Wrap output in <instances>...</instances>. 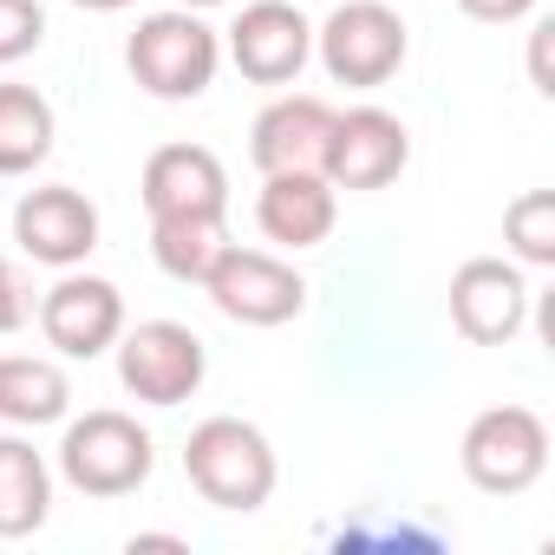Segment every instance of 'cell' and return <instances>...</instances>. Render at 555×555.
I'll return each mask as SVG.
<instances>
[{"label":"cell","mask_w":555,"mask_h":555,"mask_svg":"<svg viewBox=\"0 0 555 555\" xmlns=\"http://www.w3.org/2000/svg\"><path fill=\"white\" fill-rule=\"evenodd\" d=\"M183 477L203 503H216L229 516H248L274 496V444L248 418H229V412L203 418L183 444Z\"/></svg>","instance_id":"1"},{"label":"cell","mask_w":555,"mask_h":555,"mask_svg":"<svg viewBox=\"0 0 555 555\" xmlns=\"http://www.w3.org/2000/svg\"><path fill=\"white\" fill-rule=\"evenodd\" d=\"M125 66L131 79L151 92V99H203L216 86V66H222V40L216 27H203V14L190 8H164V14H144L138 34L125 40Z\"/></svg>","instance_id":"2"},{"label":"cell","mask_w":555,"mask_h":555,"mask_svg":"<svg viewBox=\"0 0 555 555\" xmlns=\"http://www.w3.org/2000/svg\"><path fill=\"white\" fill-rule=\"evenodd\" d=\"M157 444L131 412H86L60 438V477L79 496H131L151 483Z\"/></svg>","instance_id":"3"},{"label":"cell","mask_w":555,"mask_h":555,"mask_svg":"<svg viewBox=\"0 0 555 555\" xmlns=\"http://www.w3.org/2000/svg\"><path fill=\"white\" fill-rule=\"evenodd\" d=\"M222 321L235 327H288L301 308H308V282H301V268H288L282 255H268V248H242L229 242L209 274L196 282Z\"/></svg>","instance_id":"4"},{"label":"cell","mask_w":555,"mask_h":555,"mask_svg":"<svg viewBox=\"0 0 555 555\" xmlns=\"http://www.w3.org/2000/svg\"><path fill=\"white\" fill-rule=\"evenodd\" d=\"M405 21L386 8V0H340V8L314 27V53L327 66L334 86L373 92L405 66Z\"/></svg>","instance_id":"5"},{"label":"cell","mask_w":555,"mask_h":555,"mask_svg":"<svg viewBox=\"0 0 555 555\" xmlns=\"http://www.w3.org/2000/svg\"><path fill=\"white\" fill-rule=\"evenodd\" d=\"M457 464L483 496H522L548 470V425L529 405H490L464 425Z\"/></svg>","instance_id":"6"},{"label":"cell","mask_w":555,"mask_h":555,"mask_svg":"<svg viewBox=\"0 0 555 555\" xmlns=\"http://www.w3.org/2000/svg\"><path fill=\"white\" fill-rule=\"evenodd\" d=\"M209 373V347L183 321H138L118 334V379L138 405H183Z\"/></svg>","instance_id":"7"},{"label":"cell","mask_w":555,"mask_h":555,"mask_svg":"<svg viewBox=\"0 0 555 555\" xmlns=\"http://www.w3.org/2000/svg\"><path fill=\"white\" fill-rule=\"evenodd\" d=\"M222 53L235 60V73L248 86H295L301 66L314 60V27L295 0H248L222 40Z\"/></svg>","instance_id":"8"},{"label":"cell","mask_w":555,"mask_h":555,"mask_svg":"<svg viewBox=\"0 0 555 555\" xmlns=\"http://www.w3.org/2000/svg\"><path fill=\"white\" fill-rule=\"evenodd\" d=\"M40 334H47V347L60 360H99L125 334V295L105 282V274L66 268L60 282L40 295Z\"/></svg>","instance_id":"9"},{"label":"cell","mask_w":555,"mask_h":555,"mask_svg":"<svg viewBox=\"0 0 555 555\" xmlns=\"http://www.w3.org/2000/svg\"><path fill=\"white\" fill-rule=\"evenodd\" d=\"M405 164H412V131H405L386 105L334 112L327 157H321V177H327L334 190H386Z\"/></svg>","instance_id":"10"},{"label":"cell","mask_w":555,"mask_h":555,"mask_svg":"<svg viewBox=\"0 0 555 555\" xmlns=\"http://www.w3.org/2000/svg\"><path fill=\"white\" fill-rule=\"evenodd\" d=\"M529 321V282L503 255H470L451 274V327L470 347H509Z\"/></svg>","instance_id":"11"},{"label":"cell","mask_w":555,"mask_h":555,"mask_svg":"<svg viewBox=\"0 0 555 555\" xmlns=\"http://www.w3.org/2000/svg\"><path fill=\"white\" fill-rule=\"evenodd\" d=\"M14 242L47 268H79L99 248V203L73 183H40L14 203Z\"/></svg>","instance_id":"12"},{"label":"cell","mask_w":555,"mask_h":555,"mask_svg":"<svg viewBox=\"0 0 555 555\" xmlns=\"http://www.w3.org/2000/svg\"><path fill=\"white\" fill-rule=\"evenodd\" d=\"M327 131H334V105L314 92H282L268 99L248 125V157L255 170H321L327 157Z\"/></svg>","instance_id":"13"},{"label":"cell","mask_w":555,"mask_h":555,"mask_svg":"<svg viewBox=\"0 0 555 555\" xmlns=\"http://www.w3.org/2000/svg\"><path fill=\"white\" fill-rule=\"evenodd\" d=\"M151 216H229V170L209 144H164L144 157Z\"/></svg>","instance_id":"14"},{"label":"cell","mask_w":555,"mask_h":555,"mask_svg":"<svg viewBox=\"0 0 555 555\" xmlns=\"http://www.w3.org/2000/svg\"><path fill=\"white\" fill-rule=\"evenodd\" d=\"M334 216H340V190L321 170H268L261 177L255 222H261L268 242H282V248H321L334 235Z\"/></svg>","instance_id":"15"},{"label":"cell","mask_w":555,"mask_h":555,"mask_svg":"<svg viewBox=\"0 0 555 555\" xmlns=\"http://www.w3.org/2000/svg\"><path fill=\"white\" fill-rule=\"evenodd\" d=\"M53 516V464L34 451V438H0V542H21L47 529Z\"/></svg>","instance_id":"16"},{"label":"cell","mask_w":555,"mask_h":555,"mask_svg":"<svg viewBox=\"0 0 555 555\" xmlns=\"http://www.w3.org/2000/svg\"><path fill=\"white\" fill-rule=\"evenodd\" d=\"M73 412V379L53 360L34 353H0V425H60Z\"/></svg>","instance_id":"17"},{"label":"cell","mask_w":555,"mask_h":555,"mask_svg":"<svg viewBox=\"0 0 555 555\" xmlns=\"http://www.w3.org/2000/svg\"><path fill=\"white\" fill-rule=\"evenodd\" d=\"M53 105L21 86V79H0V177H27L53 157Z\"/></svg>","instance_id":"18"},{"label":"cell","mask_w":555,"mask_h":555,"mask_svg":"<svg viewBox=\"0 0 555 555\" xmlns=\"http://www.w3.org/2000/svg\"><path fill=\"white\" fill-rule=\"evenodd\" d=\"M222 248H229L222 216H151V261L170 282H203Z\"/></svg>","instance_id":"19"},{"label":"cell","mask_w":555,"mask_h":555,"mask_svg":"<svg viewBox=\"0 0 555 555\" xmlns=\"http://www.w3.org/2000/svg\"><path fill=\"white\" fill-rule=\"evenodd\" d=\"M503 242L529 268H555V190H522L503 209Z\"/></svg>","instance_id":"20"},{"label":"cell","mask_w":555,"mask_h":555,"mask_svg":"<svg viewBox=\"0 0 555 555\" xmlns=\"http://www.w3.org/2000/svg\"><path fill=\"white\" fill-rule=\"evenodd\" d=\"M47 40V8L40 0H0V66H21Z\"/></svg>","instance_id":"21"},{"label":"cell","mask_w":555,"mask_h":555,"mask_svg":"<svg viewBox=\"0 0 555 555\" xmlns=\"http://www.w3.org/2000/svg\"><path fill=\"white\" fill-rule=\"evenodd\" d=\"M34 321V282H27V268L0 255V334H21Z\"/></svg>","instance_id":"22"},{"label":"cell","mask_w":555,"mask_h":555,"mask_svg":"<svg viewBox=\"0 0 555 555\" xmlns=\"http://www.w3.org/2000/svg\"><path fill=\"white\" fill-rule=\"evenodd\" d=\"M457 8L483 27H509V21H529L535 14V0H457Z\"/></svg>","instance_id":"23"},{"label":"cell","mask_w":555,"mask_h":555,"mask_svg":"<svg viewBox=\"0 0 555 555\" xmlns=\"http://www.w3.org/2000/svg\"><path fill=\"white\" fill-rule=\"evenodd\" d=\"M548 34H555V21H535L529 27V86L548 99L555 92V73H548Z\"/></svg>","instance_id":"24"},{"label":"cell","mask_w":555,"mask_h":555,"mask_svg":"<svg viewBox=\"0 0 555 555\" xmlns=\"http://www.w3.org/2000/svg\"><path fill=\"white\" fill-rule=\"evenodd\" d=\"M73 8H86V14H125V8H138V0H73Z\"/></svg>","instance_id":"25"},{"label":"cell","mask_w":555,"mask_h":555,"mask_svg":"<svg viewBox=\"0 0 555 555\" xmlns=\"http://www.w3.org/2000/svg\"><path fill=\"white\" fill-rule=\"evenodd\" d=\"M131 548H183V535H131Z\"/></svg>","instance_id":"26"},{"label":"cell","mask_w":555,"mask_h":555,"mask_svg":"<svg viewBox=\"0 0 555 555\" xmlns=\"http://www.w3.org/2000/svg\"><path fill=\"white\" fill-rule=\"evenodd\" d=\"M177 8H190V14H203V8H229V0H177Z\"/></svg>","instance_id":"27"}]
</instances>
